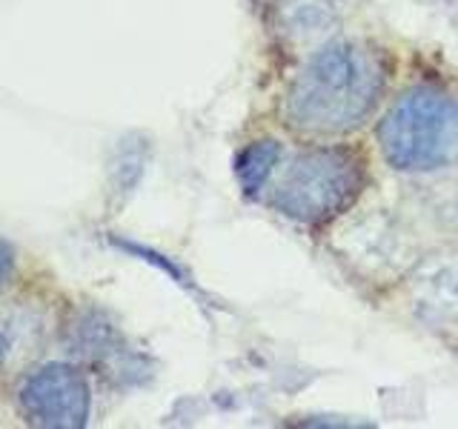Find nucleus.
Listing matches in <instances>:
<instances>
[{
    "mask_svg": "<svg viewBox=\"0 0 458 429\" xmlns=\"http://www.w3.org/2000/svg\"><path fill=\"white\" fill-rule=\"evenodd\" d=\"M386 72V57L369 43H329L295 78L286 97V118L304 132H347L378 104Z\"/></svg>",
    "mask_w": 458,
    "mask_h": 429,
    "instance_id": "nucleus-1",
    "label": "nucleus"
},
{
    "mask_svg": "<svg viewBox=\"0 0 458 429\" xmlns=\"http://www.w3.org/2000/svg\"><path fill=\"white\" fill-rule=\"evenodd\" d=\"M378 143L386 161L404 172L458 164V100L433 86L407 92L381 121Z\"/></svg>",
    "mask_w": 458,
    "mask_h": 429,
    "instance_id": "nucleus-2",
    "label": "nucleus"
},
{
    "mask_svg": "<svg viewBox=\"0 0 458 429\" xmlns=\"http://www.w3.org/2000/svg\"><path fill=\"white\" fill-rule=\"evenodd\" d=\"M367 172L358 152L344 147H315L295 155L276 186L272 204L286 218L324 223L335 218L364 189Z\"/></svg>",
    "mask_w": 458,
    "mask_h": 429,
    "instance_id": "nucleus-3",
    "label": "nucleus"
},
{
    "mask_svg": "<svg viewBox=\"0 0 458 429\" xmlns=\"http://www.w3.org/2000/svg\"><path fill=\"white\" fill-rule=\"evenodd\" d=\"M23 404L40 424L49 426H81L89 409L86 386L72 369L49 366L40 369L29 381L23 392Z\"/></svg>",
    "mask_w": 458,
    "mask_h": 429,
    "instance_id": "nucleus-4",
    "label": "nucleus"
},
{
    "mask_svg": "<svg viewBox=\"0 0 458 429\" xmlns=\"http://www.w3.org/2000/svg\"><path fill=\"white\" fill-rule=\"evenodd\" d=\"M281 161V147L276 140H255L250 143L247 149L238 155L235 161V172H238V181L243 186L247 195H258L264 189V183L272 178Z\"/></svg>",
    "mask_w": 458,
    "mask_h": 429,
    "instance_id": "nucleus-5",
    "label": "nucleus"
}]
</instances>
